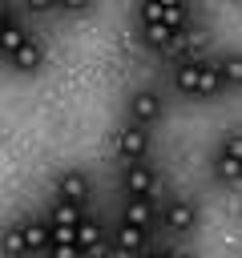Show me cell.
<instances>
[{
  "mask_svg": "<svg viewBox=\"0 0 242 258\" xmlns=\"http://www.w3.org/2000/svg\"><path fill=\"white\" fill-rule=\"evenodd\" d=\"M157 222H161L169 234L186 238V234H194V230H198L202 210H198V202H194V198H169V202L157 210Z\"/></svg>",
  "mask_w": 242,
  "mask_h": 258,
  "instance_id": "obj_1",
  "label": "cell"
},
{
  "mask_svg": "<svg viewBox=\"0 0 242 258\" xmlns=\"http://www.w3.org/2000/svg\"><path fill=\"white\" fill-rule=\"evenodd\" d=\"M149 149H153V137H149L145 125L125 121V125L113 129V153H117L121 161H141V157H149Z\"/></svg>",
  "mask_w": 242,
  "mask_h": 258,
  "instance_id": "obj_2",
  "label": "cell"
},
{
  "mask_svg": "<svg viewBox=\"0 0 242 258\" xmlns=\"http://www.w3.org/2000/svg\"><path fill=\"white\" fill-rule=\"evenodd\" d=\"M125 113H129V121H137V125H157L161 117H165V97L153 89V85H141V89H133L129 93V101H125Z\"/></svg>",
  "mask_w": 242,
  "mask_h": 258,
  "instance_id": "obj_3",
  "label": "cell"
},
{
  "mask_svg": "<svg viewBox=\"0 0 242 258\" xmlns=\"http://www.w3.org/2000/svg\"><path fill=\"white\" fill-rule=\"evenodd\" d=\"M44 56H48V48H44V40L36 36V32H28L4 60H8V69L12 73H24V77H32V73H40L44 69Z\"/></svg>",
  "mask_w": 242,
  "mask_h": 258,
  "instance_id": "obj_4",
  "label": "cell"
},
{
  "mask_svg": "<svg viewBox=\"0 0 242 258\" xmlns=\"http://www.w3.org/2000/svg\"><path fill=\"white\" fill-rule=\"evenodd\" d=\"M121 189L125 194H145V198H157V189H161V177H157V169L141 157V161H125V169H121Z\"/></svg>",
  "mask_w": 242,
  "mask_h": 258,
  "instance_id": "obj_5",
  "label": "cell"
},
{
  "mask_svg": "<svg viewBox=\"0 0 242 258\" xmlns=\"http://www.w3.org/2000/svg\"><path fill=\"white\" fill-rule=\"evenodd\" d=\"M238 173H242V153H238V133L230 129V133L222 137V145L214 149V177H218L222 185H234Z\"/></svg>",
  "mask_w": 242,
  "mask_h": 258,
  "instance_id": "obj_6",
  "label": "cell"
},
{
  "mask_svg": "<svg viewBox=\"0 0 242 258\" xmlns=\"http://www.w3.org/2000/svg\"><path fill=\"white\" fill-rule=\"evenodd\" d=\"M226 89H230V81H226V73H222V60H218V56H202L194 101H214V97H222Z\"/></svg>",
  "mask_w": 242,
  "mask_h": 258,
  "instance_id": "obj_7",
  "label": "cell"
},
{
  "mask_svg": "<svg viewBox=\"0 0 242 258\" xmlns=\"http://www.w3.org/2000/svg\"><path fill=\"white\" fill-rule=\"evenodd\" d=\"M93 189H97V181H93V173H85V169H60V173H56V198H65V202L89 206Z\"/></svg>",
  "mask_w": 242,
  "mask_h": 258,
  "instance_id": "obj_8",
  "label": "cell"
},
{
  "mask_svg": "<svg viewBox=\"0 0 242 258\" xmlns=\"http://www.w3.org/2000/svg\"><path fill=\"white\" fill-rule=\"evenodd\" d=\"M121 222H133V226H141V230H153V226H157V198L125 194V202H121Z\"/></svg>",
  "mask_w": 242,
  "mask_h": 258,
  "instance_id": "obj_9",
  "label": "cell"
},
{
  "mask_svg": "<svg viewBox=\"0 0 242 258\" xmlns=\"http://www.w3.org/2000/svg\"><path fill=\"white\" fill-rule=\"evenodd\" d=\"M109 246L121 250V254H141V250L149 246V230H141V226L117 218V226H113V242H109Z\"/></svg>",
  "mask_w": 242,
  "mask_h": 258,
  "instance_id": "obj_10",
  "label": "cell"
},
{
  "mask_svg": "<svg viewBox=\"0 0 242 258\" xmlns=\"http://www.w3.org/2000/svg\"><path fill=\"white\" fill-rule=\"evenodd\" d=\"M73 234H77V250H109V242H105V226H101V218H93L89 210L81 214V222L73 226Z\"/></svg>",
  "mask_w": 242,
  "mask_h": 258,
  "instance_id": "obj_11",
  "label": "cell"
},
{
  "mask_svg": "<svg viewBox=\"0 0 242 258\" xmlns=\"http://www.w3.org/2000/svg\"><path fill=\"white\" fill-rule=\"evenodd\" d=\"M177 28H169V24H161V20H149V24H141V44L145 48H153V52H173V44H177Z\"/></svg>",
  "mask_w": 242,
  "mask_h": 258,
  "instance_id": "obj_12",
  "label": "cell"
},
{
  "mask_svg": "<svg viewBox=\"0 0 242 258\" xmlns=\"http://www.w3.org/2000/svg\"><path fill=\"white\" fill-rule=\"evenodd\" d=\"M24 250H52V226L48 218H24Z\"/></svg>",
  "mask_w": 242,
  "mask_h": 258,
  "instance_id": "obj_13",
  "label": "cell"
},
{
  "mask_svg": "<svg viewBox=\"0 0 242 258\" xmlns=\"http://www.w3.org/2000/svg\"><path fill=\"white\" fill-rule=\"evenodd\" d=\"M198 64L202 60H177L173 64V77L169 81H173V93L177 97H194L198 93Z\"/></svg>",
  "mask_w": 242,
  "mask_h": 258,
  "instance_id": "obj_14",
  "label": "cell"
},
{
  "mask_svg": "<svg viewBox=\"0 0 242 258\" xmlns=\"http://www.w3.org/2000/svg\"><path fill=\"white\" fill-rule=\"evenodd\" d=\"M89 206H81V202H65V198H52V206H48V222H60V226H77L81 222V214H85Z\"/></svg>",
  "mask_w": 242,
  "mask_h": 258,
  "instance_id": "obj_15",
  "label": "cell"
},
{
  "mask_svg": "<svg viewBox=\"0 0 242 258\" xmlns=\"http://www.w3.org/2000/svg\"><path fill=\"white\" fill-rule=\"evenodd\" d=\"M0 250L4 254H24V218L0 226Z\"/></svg>",
  "mask_w": 242,
  "mask_h": 258,
  "instance_id": "obj_16",
  "label": "cell"
},
{
  "mask_svg": "<svg viewBox=\"0 0 242 258\" xmlns=\"http://www.w3.org/2000/svg\"><path fill=\"white\" fill-rule=\"evenodd\" d=\"M93 4L97 0H56V8L69 12V16H85V12H93Z\"/></svg>",
  "mask_w": 242,
  "mask_h": 258,
  "instance_id": "obj_17",
  "label": "cell"
},
{
  "mask_svg": "<svg viewBox=\"0 0 242 258\" xmlns=\"http://www.w3.org/2000/svg\"><path fill=\"white\" fill-rule=\"evenodd\" d=\"M218 60H222V73H226V81H230V89H234V85H238V73H242V69H238V56L226 52V56H218Z\"/></svg>",
  "mask_w": 242,
  "mask_h": 258,
  "instance_id": "obj_18",
  "label": "cell"
},
{
  "mask_svg": "<svg viewBox=\"0 0 242 258\" xmlns=\"http://www.w3.org/2000/svg\"><path fill=\"white\" fill-rule=\"evenodd\" d=\"M56 8V0H24V12L28 16H48Z\"/></svg>",
  "mask_w": 242,
  "mask_h": 258,
  "instance_id": "obj_19",
  "label": "cell"
},
{
  "mask_svg": "<svg viewBox=\"0 0 242 258\" xmlns=\"http://www.w3.org/2000/svg\"><path fill=\"white\" fill-rule=\"evenodd\" d=\"M12 16V0H0V20H8Z\"/></svg>",
  "mask_w": 242,
  "mask_h": 258,
  "instance_id": "obj_20",
  "label": "cell"
},
{
  "mask_svg": "<svg viewBox=\"0 0 242 258\" xmlns=\"http://www.w3.org/2000/svg\"><path fill=\"white\" fill-rule=\"evenodd\" d=\"M4 24H8V20H0V40H4Z\"/></svg>",
  "mask_w": 242,
  "mask_h": 258,
  "instance_id": "obj_21",
  "label": "cell"
}]
</instances>
